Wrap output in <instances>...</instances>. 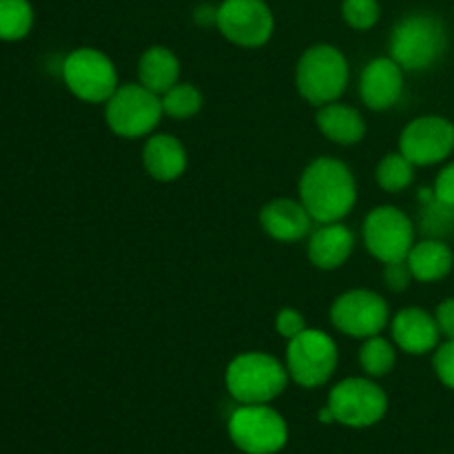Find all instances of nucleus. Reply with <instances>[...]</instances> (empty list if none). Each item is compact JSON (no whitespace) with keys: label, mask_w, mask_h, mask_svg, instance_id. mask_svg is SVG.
<instances>
[{"label":"nucleus","mask_w":454,"mask_h":454,"mask_svg":"<svg viewBox=\"0 0 454 454\" xmlns=\"http://www.w3.org/2000/svg\"><path fill=\"white\" fill-rule=\"evenodd\" d=\"M300 202L317 224L344 220L357 202V182L348 164L328 155L313 160L300 177Z\"/></svg>","instance_id":"f257e3e1"},{"label":"nucleus","mask_w":454,"mask_h":454,"mask_svg":"<svg viewBox=\"0 0 454 454\" xmlns=\"http://www.w3.org/2000/svg\"><path fill=\"white\" fill-rule=\"evenodd\" d=\"M448 47L443 22L433 13H411L393 27L390 58L403 71H426L437 65Z\"/></svg>","instance_id":"f03ea898"},{"label":"nucleus","mask_w":454,"mask_h":454,"mask_svg":"<svg viewBox=\"0 0 454 454\" xmlns=\"http://www.w3.org/2000/svg\"><path fill=\"white\" fill-rule=\"evenodd\" d=\"M350 67L335 44H313L301 53L295 67V87L309 105L324 106L344 96Z\"/></svg>","instance_id":"7ed1b4c3"},{"label":"nucleus","mask_w":454,"mask_h":454,"mask_svg":"<svg viewBox=\"0 0 454 454\" xmlns=\"http://www.w3.org/2000/svg\"><path fill=\"white\" fill-rule=\"evenodd\" d=\"M286 364L269 353H242L226 366L224 384L231 397L239 403H270L288 386Z\"/></svg>","instance_id":"20e7f679"},{"label":"nucleus","mask_w":454,"mask_h":454,"mask_svg":"<svg viewBox=\"0 0 454 454\" xmlns=\"http://www.w3.org/2000/svg\"><path fill=\"white\" fill-rule=\"evenodd\" d=\"M162 100L145 84H120L114 96L105 102V120L111 131L127 140L146 137L158 129L162 120Z\"/></svg>","instance_id":"39448f33"},{"label":"nucleus","mask_w":454,"mask_h":454,"mask_svg":"<svg viewBox=\"0 0 454 454\" xmlns=\"http://www.w3.org/2000/svg\"><path fill=\"white\" fill-rule=\"evenodd\" d=\"M340 364V350L328 333L306 328L304 333L288 341L286 371L301 388H319L328 384Z\"/></svg>","instance_id":"423d86ee"},{"label":"nucleus","mask_w":454,"mask_h":454,"mask_svg":"<svg viewBox=\"0 0 454 454\" xmlns=\"http://www.w3.org/2000/svg\"><path fill=\"white\" fill-rule=\"evenodd\" d=\"M62 80L78 100L89 105H102L120 87L114 60L93 47H80L65 58Z\"/></svg>","instance_id":"0eeeda50"},{"label":"nucleus","mask_w":454,"mask_h":454,"mask_svg":"<svg viewBox=\"0 0 454 454\" xmlns=\"http://www.w3.org/2000/svg\"><path fill=\"white\" fill-rule=\"evenodd\" d=\"M229 437L247 454H275L286 446L288 426L269 403H242L229 419Z\"/></svg>","instance_id":"6e6552de"},{"label":"nucleus","mask_w":454,"mask_h":454,"mask_svg":"<svg viewBox=\"0 0 454 454\" xmlns=\"http://www.w3.org/2000/svg\"><path fill=\"white\" fill-rule=\"evenodd\" d=\"M326 406L337 424L346 428H371L388 412V395L368 377H348L333 386Z\"/></svg>","instance_id":"1a4fd4ad"},{"label":"nucleus","mask_w":454,"mask_h":454,"mask_svg":"<svg viewBox=\"0 0 454 454\" xmlns=\"http://www.w3.org/2000/svg\"><path fill=\"white\" fill-rule=\"evenodd\" d=\"M362 238L366 251L381 264L403 262L415 247V224L397 207L372 208L362 226Z\"/></svg>","instance_id":"9d476101"},{"label":"nucleus","mask_w":454,"mask_h":454,"mask_svg":"<svg viewBox=\"0 0 454 454\" xmlns=\"http://www.w3.org/2000/svg\"><path fill=\"white\" fill-rule=\"evenodd\" d=\"M390 322L388 301L368 288L346 291L333 301L331 324L346 337L368 340L384 333Z\"/></svg>","instance_id":"9b49d317"},{"label":"nucleus","mask_w":454,"mask_h":454,"mask_svg":"<svg viewBox=\"0 0 454 454\" xmlns=\"http://www.w3.org/2000/svg\"><path fill=\"white\" fill-rule=\"evenodd\" d=\"M215 25L231 44L264 47L275 31V18L264 0H222Z\"/></svg>","instance_id":"f8f14e48"},{"label":"nucleus","mask_w":454,"mask_h":454,"mask_svg":"<svg viewBox=\"0 0 454 454\" xmlns=\"http://www.w3.org/2000/svg\"><path fill=\"white\" fill-rule=\"evenodd\" d=\"M399 151L415 167H433L454 151V124L443 115H419L399 133Z\"/></svg>","instance_id":"ddd939ff"},{"label":"nucleus","mask_w":454,"mask_h":454,"mask_svg":"<svg viewBox=\"0 0 454 454\" xmlns=\"http://www.w3.org/2000/svg\"><path fill=\"white\" fill-rule=\"evenodd\" d=\"M406 71L390 56L372 58L359 75V98L372 111H388L402 100Z\"/></svg>","instance_id":"4468645a"},{"label":"nucleus","mask_w":454,"mask_h":454,"mask_svg":"<svg viewBox=\"0 0 454 454\" xmlns=\"http://www.w3.org/2000/svg\"><path fill=\"white\" fill-rule=\"evenodd\" d=\"M390 333H393V344L406 355L433 353L442 340L434 315L419 306H408L399 310L390 319Z\"/></svg>","instance_id":"2eb2a0df"},{"label":"nucleus","mask_w":454,"mask_h":454,"mask_svg":"<svg viewBox=\"0 0 454 454\" xmlns=\"http://www.w3.org/2000/svg\"><path fill=\"white\" fill-rule=\"evenodd\" d=\"M313 224L315 220L304 204L291 198L270 200L260 211V226L264 233L284 244L304 239L306 235L313 233Z\"/></svg>","instance_id":"dca6fc26"},{"label":"nucleus","mask_w":454,"mask_h":454,"mask_svg":"<svg viewBox=\"0 0 454 454\" xmlns=\"http://www.w3.org/2000/svg\"><path fill=\"white\" fill-rule=\"evenodd\" d=\"M355 251V235L341 222L319 224L310 233L309 239V260L310 264L322 270H335L348 262Z\"/></svg>","instance_id":"f3484780"},{"label":"nucleus","mask_w":454,"mask_h":454,"mask_svg":"<svg viewBox=\"0 0 454 454\" xmlns=\"http://www.w3.org/2000/svg\"><path fill=\"white\" fill-rule=\"evenodd\" d=\"M145 171L158 182H173L186 171V149L171 133H151L142 149Z\"/></svg>","instance_id":"a211bd4d"},{"label":"nucleus","mask_w":454,"mask_h":454,"mask_svg":"<svg viewBox=\"0 0 454 454\" xmlns=\"http://www.w3.org/2000/svg\"><path fill=\"white\" fill-rule=\"evenodd\" d=\"M315 120H317V129L324 133V137L335 145H359L366 137V120L350 105L331 102V105L319 106Z\"/></svg>","instance_id":"6ab92c4d"},{"label":"nucleus","mask_w":454,"mask_h":454,"mask_svg":"<svg viewBox=\"0 0 454 454\" xmlns=\"http://www.w3.org/2000/svg\"><path fill=\"white\" fill-rule=\"evenodd\" d=\"M406 262L417 282L434 284L450 275L454 266V253L443 239L426 238L421 242H415V247L408 253Z\"/></svg>","instance_id":"aec40b11"},{"label":"nucleus","mask_w":454,"mask_h":454,"mask_svg":"<svg viewBox=\"0 0 454 454\" xmlns=\"http://www.w3.org/2000/svg\"><path fill=\"white\" fill-rule=\"evenodd\" d=\"M137 82L162 96L180 82V58L164 44H153L137 60Z\"/></svg>","instance_id":"412c9836"},{"label":"nucleus","mask_w":454,"mask_h":454,"mask_svg":"<svg viewBox=\"0 0 454 454\" xmlns=\"http://www.w3.org/2000/svg\"><path fill=\"white\" fill-rule=\"evenodd\" d=\"M377 184L386 191V193H402L403 189L412 184L415 180V164L402 153V151H393L386 153L377 164Z\"/></svg>","instance_id":"4be33fe9"},{"label":"nucleus","mask_w":454,"mask_h":454,"mask_svg":"<svg viewBox=\"0 0 454 454\" xmlns=\"http://www.w3.org/2000/svg\"><path fill=\"white\" fill-rule=\"evenodd\" d=\"M359 364L368 377L388 375L397 364V346L381 335L368 337L359 348Z\"/></svg>","instance_id":"5701e85b"},{"label":"nucleus","mask_w":454,"mask_h":454,"mask_svg":"<svg viewBox=\"0 0 454 454\" xmlns=\"http://www.w3.org/2000/svg\"><path fill=\"white\" fill-rule=\"evenodd\" d=\"M34 27V7L29 0H0V40L16 43Z\"/></svg>","instance_id":"b1692460"},{"label":"nucleus","mask_w":454,"mask_h":454,"mask_svg":"<svg viewBox=\"0 0 454 454\" xmlns=\"http://www.w3.org/2000/svg\"><path fill=\"white\" fill-rule=\"evenodd\" d=\"M162 100V111L164 115L173 120H189L193 115L200 114L204 105V98L200 93L198 87L189 82H177L176 87L168 89L167 93L160 96Z\"/></svg>","instance_id":"393cba45"},{"label":"nucleus","mask_w":454,"mask_h":454,"mask_svg":"<svg viewBox=\"0 0 454 454\" xmlns=\"http://www.w3.org/2000/svg\"><path fill=\"white\" fill-rule=\"evenodd\" d=\"M419 226L428 238H446L454 231V207L442 202L433 195L426 202H419Z\"/></svg>","instance_id":"a878e982"},{"label":"nucleus","mask_w":454,"mask_h":454,"mask_svg":"<svg viewBox=\"0 0 454 454\" xmlns=\"http://www.w3.org/2000/svg\"><path fill=\"white\" fill-rule=\"evenodd\" d=\"M341 16L346 25L357 31H368L380 22L381 7L377 0H344L341 3Z\"/></svg>","instance_id":"bb28decb"},{"label":"nucleus","mask_w":454,"mask_h":454,"mask_svg":"<svg viewBox=\"0 0 454 454\" xmlns=\"http://www.w3.org/2000/svg\"><path fill=\"white\" fill-rule=\"evenodd\" d=\"M433 368L434 375L439 377L446 388L454 390V340H446L443 344H439L434 348L433 357Z\"/></svg>","instance_id":"cd10ccee"},{"label":"nucleus","mask_w":454,"mask_h":454,"mask_svg":"<svg viewBox=\"0 0 454 454\" xmlns=\"http://www.w3.org/2000/svg\"><path fill=\"white\" fill-rule=\"evenodd\" d=\"M306 319L304 315L297 309H279L278 315H275V331H278L279 337H284L286 341L295 340L300 333L306 331Z\"/></svg>","instance_id":"c85d7f7f"},{"label":"nucleus","mask_w":454,"mask_h":454,"mask_svg":"<svg viewBox=\"0 0 454 454\" xmlns=\"http://www.w3.org/2000/svg\"><path fill=\"white\" fill-rule=\"evenodd\" d=\"M412 273L408 262H393V264H384V286L393 293H403L412 284Z\"/></svg>","instance_id":"c756f323"},{"label":"nucleus","mask_w":454,"mask_h":454,"mask_svg":"<svg viewBox=\"0 0 454 454\" xmlns=\"http://www.w3.org/2000/svg\"><path fill=\"white\" fill-rule=\"evenodd\" d=\"M433 191H434V198L454 207V162L446 164V167L439 171V176L434 177Z\"/></svg>","instance_id":"7c9ffc66"},{"label":"nucleus","mask_w":454,"mask_h":454,"mask_svg":"<svg viewBox=\"0 0 454 454\" xmlns=\"http://www.w3.org/2000/svg\"><path fill=\"white\" fill-rule=\"evenodd\" d=\"M434 319H437V326L442 337L446 340H454V297H448L434 310Z\"/></svg>","instance_id":"2f4dec72"},{"label":"nucleus","mask_w":454,"mask_h":454,"mask_svg":"<svg viewBox=\"0 0 454 454\" xmlns=\"http://www.w3.org/2000/svg\"><path fill=\"white\" fill-rule=\"evenodd\" d=\"M215 18H217V9H211V7H200L198 13H195V20H198L200 25L215 22Z\"/></svg>","instance_id":"473e14b6"},{"label":"nucleus","mask_w":454,"mask_h":454,"mask_svg":"<svg viewBox=\"0 0 454 454\" xmlns=\"http://www.w3.org/2000/svg\"><path fill=\"white\" fill-rule=\"evenodd\" d=\"M319 421H322V424H333V421H335L331 408L326 406V408H322V411H319Z\"/></svg>","instance_id":"72a5a7b5"}]
</instances>
